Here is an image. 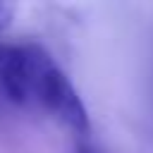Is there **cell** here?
I'll list each match as a JSON object with an SVG mask.
<instances>
[{"mask_svg":"<svg viewBox=\"0 0 153 153\" xmlns=\"http://www.w3.org/2000/svg\"><path fill=\"white\" fill-rule=\"evenodd\" d=\"M31 105H41L43 110L55 115L60 122H65L76 134L88 131V112H86L76 88L65 76V72L53 62V57L48 53L43 55L38 72H36Z\"/></svg>","mask_w":153,"mask_h":153,"instance_id":"6da1fadb","label":"cell"},{"mask_svg":"<svg viewBox=\"0 0 153 153\" xmlns=\"http://www.w3.org/2000/svg\"><path fill=\"white\" fill-rule=\"evenodd\" d=\"M12 19H14V5L0 0V33L12 24Z\"/></svg>","mask_w":153,"mask_h":153,"instance_id":"3957f363","label":"cell"},{"mask_svg":"<svg viewBox=\"0 0 153 153\" xmlns=\"http://www.w3.org/2000/svg\"><path fill=\"white\" fill-rule=\"evenodd\" d=\"M43 48L33 43H0V93L19 105H31V88Z\"/></svg>","mask_w":153,"mask_h":153,"instance_id":"7a4b0ae2","label":"cell"},{"mask_svg":"<svg viewBox=\"0 0 153 153\" xmlns=\"http://www.w3.org/2000/svg\"><path fill=\"white\" fill-rule=\"evenodd\" d=\"M76 153H100V151H96V148H91V146H79Z\"/></svg>","mask_w":153,"mask_h":153,"instance_id":"277c9868","label":"cell"}]
</instances>
